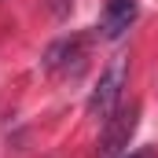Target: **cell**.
Listing matches in <instances>:
<instances>
[{
    "instance_id": "5",
    "label": "cell",
    "mask_w": 158,
    "mask_h": 158,
    "mask_svg": "<svg viewBox=\"0 0 158 158\" xmlns=\"http://www.w3.org/2000/svg\"><path fill=\"white\" fill-rule=\"evenodd\" d=\"M44 7H48V15H52V19H66V15H70V7H74V0H44Z\"/></svg>"
},
{
    "instance_id": "1",
    "label": "cell",
    "mask_w": 158,
    "mask_h": 158,
    "mask_svg": "<svg viewBox=\"0 0 158 158\" xmlns=\"http://www.w3.org/2000/svg\"><path fill=\"white\" fill-rule=\"evenodd\" d=\"M121 88H125V59H114L103 70L99 85L92 88V96H88V114L96 121H107L121 103Z\"/></svg>"
},
{
    "instance_id": "3",
    "label": "cell",
    "mask_w": 158,
    "mask_h": 158,
    "mask_svg": "<svg viewBox=\"0 0 158 158\" xmlns=\"http://www.w3.org/2000/svg\"><path fill=\"white\" fill-rule=\"evenodd\" d=\"M70 63L77 66V74H81V66H85V40H55L48 48V55H44V70L48 74H59V70L74 74Z\"/></svg>"
},
{
    "instance_id": "2",
    "label": "cell",
    "mask_w": 158,
    "mask_h": 158,
    "mask_svg": "<svg viewBox=\"0 0 158 158\" xmlns=\"http://www.w3.org/2000/svg\"><path fill=\"white\" fill-rule=\"evenodd\" d=\"M136 125H140V103L118 107V110H114L110 118L103 121V140H99V158H118L121 151L129 147V140H132Z\"/></svg>"
},
{
    "instance_id": "4",
    "label": "cell",
    "mask_w": 158,
    "mask_h": 158,
    "mask_svg": "<svg viewBox=\"0 0 158 158\" xmlns=\"http://www.w3.org/2000/svg\"><path fill=\"white\" fill-rule=\"evenodd\" d=\"M136 15H140V7H136V0H110L107 4V11H103V22H99V30H103V37H121L132 22H136Z\"/></svg>"
},
{
    "instance_id": "6",
    "label": "cell",
    "mask_w": 158,
    "mask_h": 158,
    "mask_svg": "<svg viewBox=\"0 0 158 158\" xmlns=\"http://www.w3.org/2000/svg\"><path fill=\"white\" fill-rule=\"evenodd\" d=\"M129 158H155L151 151H136V155H129Z\"/></svg>"
}]
</instances>
